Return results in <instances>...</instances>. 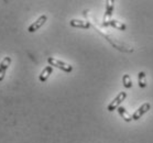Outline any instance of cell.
Listing matches in <instances>:
<instances>
[{"label":"cell","mask_w":153,"mask_h":143,"mask_svg":"<svg viewBox=\"0 0 153 143\" xmlns=\"http://www.w3.org/2000/svg\"><path fill=\"white\" fill-rule=\"evenodd\" d=\"M48 63L50 64V66L57 67L59 70H62L63 72H65V73H71V72L73 70V66H72V65L65 63V62H63V61H59V59H55V57H49V59H48Z\"/></svg>","instance_id":"obj_1"},{"label":"cell","mask_w":153,"mask_h":143,"mask_svg":"<svg viewBox=\"0 0 153 143\" xmlns=\"http://www.w3.org/2000/svg\"><path fill=\"white\" fill-rule=\"evenodd\" d=\"M117 111H118V113L120 115V117H121L126 122L132 121V116L130 115V113L126 110V108H123V107H118V108H117Z\"/></svg>","instance_id":"obj_9"},{"label":"cell","mask_w":153,"mask_h":143,"mask_svg":"<svg viewBox=\"0 0 153 143\" xmlns=\"http://www.w3.org/2000/svg\"><path fill=\"white\" fill-rule=\"evenodd\" d=\"M138 83H139V86L141 88L146 87V77L144 72H140L138 74Z\"/></svg>","instance_id":"obj_11"},{"label":"cell","mask_w":153,"mask_h":143,"mask_svg":"<svg viewBox=\"0 0 153 143\" xmlns=\"http://www.w3.org/2000/svg\"><path fill=\"white\" fill-rule=\"evenodd\" d=\"M109 25L112 27V28L117 29V30H120V31H126L127 30V25L123 22H120L118 20H111V21L109 22Z\"/></svg>","instance_id":"obj_10"},{"label":"cell","mask_w":153,"mask_h":143,"mask_svg":"<svg viewBox=\"0 0 153 143\" xmlns=\"http://www.w3.org/2000/svg\"><path fill=\"white\" fill-rule=\"evenodd\" d=\"M71 27L73 28H78V29H89L91 28V23L87 21H83V20H78V19H73L70 21Z\"/></svg>","instance_id":"obj_7"},{"label":"cell","mask_w":153,"mask_h":143,"mask_svg":"<svg viewBox=\"0 0 153 143\" xmlns=\"http://www.w3.org/2000/svg\"><path fill=\"white\" fill-rule=\"evenodd\" d=\"M150 108H151V105H150L149 102H144L143 105L140 106L139 108L134 111V113L132 115V120H139L144 113H146V112L149 111Z\"/></svg>","instance_id":"obj_5"},{"label":"cell","mask_w":153,"mask_h":143,"mask_svg":"<svg viewBox=\"0 0 153 143\" xmlns=\"http://www.w3.org/2000/svg\"><path fill=\"white\" fill-rule=\"evenodd\" d=\"M46 21H48V16H45V14H42L41 17H39L38 19L35 20V22H33V23L29 27L28 31L30 32V33H33V32L38 31L42 25H44V23H45Z\"/></svg>","instance_id":"obj_4"},{"label":"cell","mask_w":153,"mask_h":143,"mask_svg":"<svg viewBox=\"0 0 153 143\" xmlns=\"http://www.w3.org/2000/svg\"><path fill=\"white\" fill-rule=\"evenodd\" d=\"M126 98H127V93H125V91H121V93H119L118 95H117V97L114 99V100L108 105L107 107V110L108 111H114V110H116V109L118 108L119 105L121 104L122 101L125 100Z\"/></svg>","instance_id":"obj_3"},{"label":"cell","mask_w":153,"mask_h":143,"mask_svg":"<svg viewBox=\"0 0 153 143\" xmlns=\"http://www.w3.org/2000/svg\"><path fill=\"white\" fill-rule=\"evenodd\" d=\"M52 72H53V67L52 66L44 67V70H42L41 74H40V76H39V79H40V82H42V83L46 82V80L49 79L50 75L52 74Z\"/></svg>","instance_id":"obj_8"},{"label":"cell","mask_w":153,"mask_h":143,"mask_svg":"<svg viewBox=\"0 0 153 143\" xmlns=\"http://www.w3.org/2000/svg\"><path fill=\"white\" fill-rule=\"evenodd\" d=\"M10 64H11V57H9V56H6L1 61V63H0V82L4 80V76H6V72L9 68Z\"/></svg>","instance_id":"obj_6"},{"label":"cell","mask_w":153,"mask_h":143,"mask_svg":"<svg viewBox=\"0 0 153 143\" xmlns=\"http://www.w3.org/2000/svg\"><path fill=\"white\" fill-rule=\"evenodd\" d=\"M114 9H115V1H112V0L106 1V11H105L104 21H102V24L105 27H108L109 22L111 21V16L112 12H114Z\"/></svg>","instance_id":"obj_2"},{"label":"cell","mask_w":153,"mask_h":143,"mask_svg":"<svg viewBox=\"0 0 153 143\" xmlns=\"http://www.w3.org/2000/svg\"><path fill=\"white\" fill-rule=\"evenodd\" d=\"M122 85L125 86L126 88H131L132 87V80L130 78L128 74H125L123 76H122Z\"/></svg>","instance_id":"obj_12"}]
</instances>
